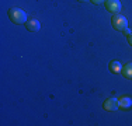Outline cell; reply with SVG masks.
<instances>
[{
  "label": "cell",
  "mask_w": 132,
  "mask_h": 126,
  "mask_svg": "<svg viewBox=\"0 0 132 126\" xmlns=\"http://www.w3.org/2000/svg\"><path fill=\"white\" fill-rule=\"evenodd\" d=\"M111 23H112V27H114L117 31H124L125 28L128 27L127 18H125L124 15H121V14H115L114 17H112Z\"/></svg>",
  "instance_id": "cell-2"
},
{
  "label": "cell",
  "mask_w": 132,
  "mask_h": 126,
  "mask_svg": "<svg viewBox=\"0 0 132 126\" xmlns=\"http://www.w3.org/2000/svg\"><path fill=\"white\" fill-rule=\"evenodd\" d=\"M79 2H81V3H84V2H87V0H79Z\"/></svg>",
  "instance_id": "cell-12"
},
{
  "label": "cell",
  "mask_w": 132,
  "mask_h": 126,
  "mask_svg": "<svg viewBox=\"0 0 132 126\" xmlns=\"http://www.w3.org/2000/svg\"><path fill=\"white\" fill-rule=\"evenodd\" d=\"M92 2L94 3V4H101V3H104L105 0H92Z\"/></svg>",
  "instance_id": "cell-9"
},
{
  "label": "cell",
  "mask_w": 132,
  "mask_h": 126,
  "mask_svg": "<svg viewBox=\"0 0 132 126\" xmlns=\"http://www.w3.org/2000/svg\"><path fill=\"white\" fill-rule=\"evenodd\" d=\"M122 76L128 80H132V63H128V65L122 66Z\"/></svg>",
  "instance_id": "cell-6"
},
{
  "label": "cell",
  "mask_w": 132,
  "mask_h": 126,
  "mask_svg": "<svg viewBox=\"0 0 132 126\" xmlns=\"http://www.w3.org/2000/svg\"><path fill=\"white\" fill-rule=\"evenodd\" d=\"M26 27H27L28 31H31V32H37L41 28V23L38 20H35V18H31V20H28L26 23Z\"/></svg>",
  "instance_id": "cell-5"
},
{
  "label": "cell",
  "mask_w": 132,
  "mask_h": 126,
  "mask_svg": "<svg viewBox=\"0 0 132 126\" xmlns=\"http://www.w3.org/2000/svg\"><path fill=\"white\" fill-rule=\"evenodd\" d=\"M105 7L108 11L117 14L118 11H121L122 6H121V2H119V0H105Z\"/></svg>",
  "instance_id": "cell-3"
},
{
  "label": "cell",
  "mask_w": 132,
  "mask_h": 126,
  "mask_svg": "<svg viewBox=\"0 0 132 126\" xmlns=\"http://www.w3.org/2000/svg\"><path fill=\"white\" fill-rule=\"evenodd\" d=\"M9 18H10L14 24H26L27 23L26 11L18 8V7H13V8L9 10Z\"/></svg>",
  "instance_id": "cell-1"
},
{
  "label": "cell",
  "mask_w": 132,
  "mask_h": 126,
  "mask_svg": "<svg viewBox=\"0 0 132 126\" xmlns=\"http://www.w3.org/2000/svg\"><path fill=\"white\" fill-rule=\"evenodd\" d=\"M118 108H119V100L108 98L104 101V109H107V111H117Z\"/></svg>",
  "instance_id": "cell-4"
},
{
  "label": "cell",
  "mask_w": 132,
  "mask_h": 126,
  "mask_svg": "<svg viewBox=\"0 0 132 126\" xmlns=\"http://www.w3.org/2000/svg\"><path fill=\"white\" fill-rule=\"evenodd\" d=\"M122 32H124V34H125V35H129V34H131V31H129V30H128V27H127V28H125V30H124V31H122Z\"/></svg>",
  "instance_id": "cell-10"
},
{
  "label": "cell",
  "mask_w": 132,
  "mask_h": 126,
  "mask_svg": "<svg viewBox=\"0 0 132 126\" xmlns=\"http://www.w3.org/2000/svg\"><path fill=\"white\" fill-rule=\"evenodd\" d=\"M119 106L124 109H128L132 106V98H129V97H122L121 100H119Z\"/></svg>",
  "instance_id": "cell-7"
},
{
  "label": "cell",
  "mask_w": 132,
  "mask_h": 126,
  "mask_svg": "<svg viewBox=\"0 0 132 126\" xmlns=\"http://www.w3.org/2000/svg\"><path fill=\"white\" fill-rule=\"evenodd\" d=\"M110 70L112 71V73H121L122 71V66H121V63L117 62V60H114V62H110Z\"/></svg>",
  "instance_id": "cell-8"
},
{
  "label": "cell",
  "mask_w": 132,
  "mask_h": 126,
  "mask_svg": "<svg viewBox=\"0 0 132 126\" xmlns=\"http://www.w3.org/2000/svg\"><path fill=\"white\" fill-rule=\"evenodd\" d=\"M128 42H129L131 45H132V32L129 34V35H128Z\"/></svg>",
  "instance_id": "cell-11"
}]
</instances>
